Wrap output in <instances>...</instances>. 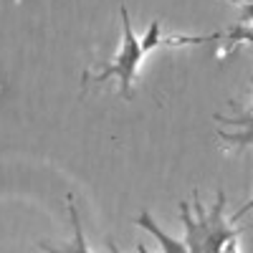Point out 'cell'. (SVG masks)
<instances>
[{"label":"cell","mask_w":253,"mask_h":253,"mask_svg":"<svg viewBox=\"0 0 253 253\" xmlns=\"http://www.w3.org/2000/svg\"><path fill=\"white\" fill-rule=\"evenodd\" d=\"M193 210L195 215L190 213V205L180 203V218L185 223V243L190 253H223V248L238 238L241 228H233L225 218H223V210H225V193L218 190L215 203L210 210L203 208L198 193L193 195Z\"/></svg>","instance_id":"6da1fadb"},{"label":"cell","mask_w":253,"mask_h":253,"mask_svg":"<svg viewBox=\"0 0 253 253\" xmlns=\"http://www.w3.org/2000/svg\"><path fill=\"white\" fill-rule=\"evenodd\" d=\"M122 13V48L119 53L104 66V71L94 79V81H107V79H117L119 81V91H122V99L129 101L132 99V84L137 79V71H139V63L144 58V48H142V38H137L134 28H132V18H129V10L126 5L119 8Z\"/></svg>","instance_id":"7a4b0ae2"},{"label":"cell","mask_w":253,"mask_h":253,"mask_svg":"<svg viewBox=\"0 0 253 253\" xmlns=\"http://www.w3.org/2000/svg\"><path fill=\"white\" fill-rule=\"evenodd\" d=\"M218 122L228 124V126H236V132H225L220 129L218 137L236 144V147H253V112H246V114H238V117H215Z\"/></svg>","instance_id":"3957f363"},{"label":"cell","mask_w":253,"mask_h":253,"mask_svg":"<svg viewBox=\"0 0 253 253\" xmlns=\"http://www.w3.org/2000/svg\"><path fill=\"white\" fill-rule=\"evenodd\" d=\"M137 225H139V228H144L147 233H150V236H152V238L160 243L162 253H190L185 241H177V238H172V236H167L165 230H162V228L155 223V218H152V213H150V210H142V213H139V218H137Z\"/></svg>","instance_id":"277c9868"},{"label":"cell","mask_w":253,"mask_h":253,"mask_svg":"<svg viewBox=\"0 0 253 253\" xmlns=\"http://www.w3.org/2000/svg\"><path fill=\"white\" fill-rule=\"evenodd\" d=\"M69 200V215H71V228H74V238L66 248H51L48 243H41L46 253H91L89 246H86V236H84V228H81V218H79V210H76V203H74V195L66 198Z\"/></svg>","instance_id":"5b68a950"},{"label":"cell","mask_w":253,"mask_h":253,"mask_svg":"<svg viewBox=\"0 0 253 253\" xmlns=\"http://www.w3.org/2000/svg\"><path fill=\"white\" fill-rule=\"evenodd\" d=\"M223 36L228 41H233V43H248L253 48V26H248V23H238V26H233L230 31H225Z\"/></svg>","instance_id":"8992f818"},{"label":"cell","mask_w":253,"mask_h":253,"mask_svg":"<svg viewBox=\"0 0 253 253\" xmlns=\"http://www.w3.org/2000/svg\"><path fill=\"white\" fill-rule=\"evenodd\" d=\"M162 26H160V20H152V26L147 28V33H144V38H142V48H144V53H150V51H155L160 43H162Z\"/></svg>","instance_id":"52a82bcc"},{"label":"cell","mask_w":253,"mask_h":253,"mask_svg":"<svg viewBox=\"0 0 253 253\" xmlns=\"http://www.w3.org/2000/svg\"><path fill=\"white\" fill-rule=\"evenodd\" d=\"M241 23L253 26V3H243L241 5Z\"/></svg>","instance_id":"ba28073f"},{"label":"cell","mask_w":253,"mask_h":253,"mask_svg":"<svg viewBox=\"0 0 253 253\" xmlns=\"http://www.w3.org/2000/svg\"><path fill=\"white\" fill-rule=\"evenodd\" d=\"M251 210H253V198H251L246 205H241V208L236 210V213H233V218H230V223H238L243 215H248V213H251Z\"/></svg>","instance_id":"9c48e42d"},{"label":"cell","mask_w":253,"mask_h":253,"mask_svg":"<svg viewBox=\"0 0 253 253\" xmlns=\"http://www.w3.org/2000/svg\"><path fill=\"white\" fill-rule=\"evenodd\" d=\"M223 253H238V238H233L225 248H223Z\"/></svg>","instance_id":"30bf717a"},{"label":"cell","mask_w":253,"mask_h":253,"mask_svg":"<svg viewBox=\"0 0 253 253\" xmlns=\"http://www.w3.org/2000/svg\"><path fill=\"white\" fill-rule=\"evenodd\" d=\"M107 243H109V251H112V253H122V251H119V246H117V241H114V238H109V241H107Z\"/></svg>","instance_id":"8fae6325"},{"label":"cell","mask_w":253,"mask_h":253,"mask_svg":"<svg viewBox=\"0 0 253 253\" xmlns=\"http://www.w3.org/2000/svg\"><path fill=\"white\" fill-rule=\"evenodd\" d=\"M137 253H152V251H150V248H147L144 243H137Z\"/></svg>","instance_id":"7c38bea8"},{"label":"cell","mask_w":253,"mask_h":253,"mask_svg":"<svg viewBox=\"0 0 253 253\" xmlns=\"http://www.w3.org/2000/svg\"><path fill=\"white\" fill-rule=\"evenodd\" d=\"M251 89H253V79H251ZM251 112H253V107H251Z\"/></svg>","instance_id":"4fadbf2b"}]
</instances>
